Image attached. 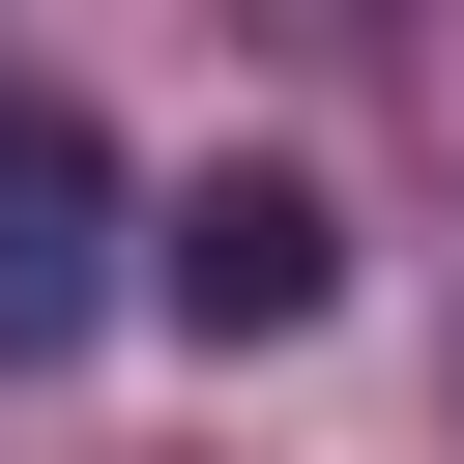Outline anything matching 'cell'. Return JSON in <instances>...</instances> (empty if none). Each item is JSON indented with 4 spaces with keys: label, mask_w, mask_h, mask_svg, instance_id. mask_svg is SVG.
<instances>
[{
    "label": "cell",
    "mask_w": 464,
    "mask_h": 464,
    "mask_svg": "<svg viewBox=\"0 0 464 464\" xmlns=\"http://www.w3.org/2000/svg\"><path fill=\"white\" fill-rule=\"evenodd\" d=\"M116 290H145V203H116L87 87H29V58H0V377H58Z\"/></svg>",
    "instance_id": "6da1fadb"
},
{
    "label": "cell",
    "mask_w": 464,
    "mask_h": 464,
    "mask_svg": "<svg viewBox=\"0 0 464 464\" xmlns=\"http://www.w3.org/2000/svg\"><path fill=\"white\" fill-rule=\"evenodd\" d=\"M145 290H174V319H203V348H290V319H319V290H348V203H319V174H290V145H203V174H174V203H145Z\"/></svg>",
    "instance_id": "7a4b0ae2"
}]
</instances>
